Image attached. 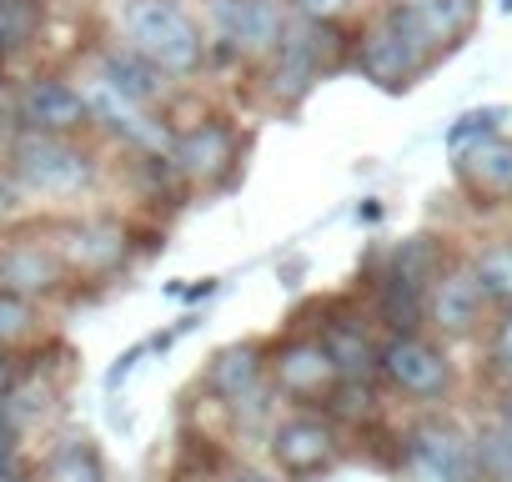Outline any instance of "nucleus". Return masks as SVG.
<instances>
[{"mask_svg":"<svg viewBox=\"0 0 512 482\" xmlns=\"http://www.w3.org/2000/svg\"><path fill=\"white\" fill-rule=\"evenodd\" d=\"M121 21H126V41L146 61H156L166 76H191L206 56L196 21L176 6V0H131Z\"/></svg>","mask_w":512,"mask_h":482,"instance_id":"1","label":"nucleus"},{"mask_svg":"<svg viewBox=\"0 0 512 482\" xmlns=\"http://www.w3.org/2000/svg\"><path fill=\"white\" fill-rule=\"evenodd\" d=\"M272 457H277L282 472L312 477V472H322V467L337 462V432L322 417H307V412L302 417H287V422L272 427Z\"/></svg>","mask_w":512,"mask_h":482,"instance_id":"9","label":"nucleus"},{"mask_svg":"<svg viewBox=\"0 0 512 482\" xmlns=\"http://www.w3.org/2000/svg\"><path fill=\"white\" fill-rule=\"evenodd\" d=\"M487 302H512V247L507 241H497V247H487L477 262H472Z\"/></svg>","mask_w":512,"mask_h":482,"instance_id":"24","label":"nucleus"},{"mask_svg":"<svg viewBox=\"0 0 512 482\" xmlns=\"http://www.w3.org/2000/svg\"><path fill=\"white\" fill-rule=\"evenodd\" d=\"M472 447H477V477L482 482H512V437L502 432V422L487 427Z\"/></svg>","mask_w":512,"mask_h":482,"instance_id":"25","label":"nucleus"},{"mask_svg":"<svg viewBox=\"0 0 512 482\" xmlns=\"http://www.w3.org/2000/svg\"><path fill=\"white\" fill-rule=\"evenodd\" d=\"M31 327H36L31 297H16V292H0V347H11V342L31 337Z\"/></svg>","mask_w":512,"mask_h":482,"instance_id":"27","label":"nucleus"},{"mask_svg":"<svg viewBox=\"0 0 512 482\" xmlns=\"http://www.w3.org/2000/svg\"><path fill=\"white\" fill-rule=\"evenodd\" d=\"M502 116H507L502 106H477V111H462V116H457V121L447 126V151L457 156L462 146H472V141H482V136H492Z\"/></svg>","mask_w":512,"mask_h":482,"instance_id":"26","label":"nucleus"},{"mask_svg":"<svg viewBox=\"0 0 512 482\" xmlns=\"http://www.w3.org/2000/svg\"><path fill=\"white\" fill-rule=\"evenodd\" d=\"M66 277V262L56 247L46 241H11L0 247V292H16V297H46L56 292V282Z\"/></svg>","mask_w":512,"mask_h":482,"instance_id":"13","label":"nucleus"},{"mask_svg":"<svg viewBox=\"0 0 512 482\" xmlns=\"http://www.w3.org/2000/svg\"><path fill=\"white\" fill-rule=\"evenodd\" d=\"M327 352H332V362H337V372H342V382H367L372 372H377V347L362 337V327H347V322H337V327H327Z\"/></svg>","mask_w":512,"mask_h":482,"instance_id":"19","label":"nucleus"},{"mask_svg":"<svg viewBox=\"0 0 512 482\" xmlns=\"http://www.w3.org/2000/svg\"><path fill=\"white\" fill-rule=\"evenodd\" d=\"M146 352H151V342H141V347H131L126 357H116V367L106 372V397H116V392H121V382H126L131 372H136V362H141Z\"/></svg>","mask_w":512,"mask_h":482,"instance_id":"28","label":"nucleus"},{"mask_svg":"<svg viewBox=\"0 0 512 482\" xmlns=\"http://www.w3.org/2000/svg\"><path fill=\"white\" fill-rule=\"evenodd\" d=\"M492 357H497V367L512 377V312L502 317V327H497V342H492Z\"/></svg>","mask_w":512,"mask_h":482,"instance_id":"30","label":"nucleus"},{"mask_svg":"<svg viewBox=\"0 0 512 482\" xmlns=\"http://www.w3.org/2000/svg\"><path fill=\"white\" fill-rule=\"evenodd\" d=\"M41 482H106V462L86 437H76V442H66L46 457Z\"/></svg>","mask_w":512,"mask_h":482,"instance_id":"20","label":"nucleus"},{"mask_svg":"<svg viewBox=\"0 0 512 482\" xmlns=\"http://www.w3.org/2000/svg\"><path fill=\"white\" fill-rule=\"evenodd\" d=\"M502 432H507V437H512V402H507V407H502Z\"/></svg>","mask_w":512,"mask_h":482,"instance_id":"32","label":"nucleus"},{"mask_svg":"<svg viewBox=\"0 0 512 482\" xmlns=\"http://www.w3.org/2000/svg\"><path fill=\"white\" fill-rule=\"evenodd\" d=\"M442 272V252L432 236H407L392 247V262H387V277L397 282H412V287H432V277Z\"/></svg>","mask_w":512,"mask_h":482,"instance_id":"21","label":"nucleus"},{"mask_svg":"<svg viewBox=\"0 0 512 482\" xmlns=\"http://www.w3.org/2000/svg\"><path fill=\"white\" fill-rule=\"evenodd\" d=\"M101 76H106L121 96H131V101H141V106H151V101L161 96V86H166V81H161L166 71H161L156 61H146L136 46L106 51V56H101Z\"/></svg>","mask_w":512,"mask_h":482,"instance_id":"18","label":"nucleus"},{"mask_svg":"<svg viewBox=\"0 0 512 482\" xmlns=\"http://www.w3.org/2000/svg\"><path fill=\"white\" fill-rule=\"evenodd\" d=\"M357 66H362V76L372 81V86H382V91H402L427 61L417 56V46L397 31V21L392 16H382L367 36H362V51H357Z\"/></svg>","mask_w":512,"mask_h":482,"instance_id":"8","label":"nucleus"},{"mask_svg":"<svg viewBox=\"0 0 512 482\" xmlns=\"http://www.w3.org/2000/svg\"><path fill=\"white\" fill-rule=\"evenodd\" d=\"M36 26H41V0H0V61L31 46Z\"/></svg>","mask_w":512,"mask_h":482,"instance_id":"23","label":"nucleus"},{"mask_svg":"<svg viewBox=\"0 0 512 482\" xmlns=\"http://www.w3.org/2000/svg\"><path fill=\"white\" fill-rule=\"evenodd\" d=\"M256 382H262V347H251V342H236V347L216 352L211 367H206V387L221 402H246Z\"/></svg>","mask_w":512,"mask_h":482,"instance_id":"17","label":"nucleus"},{"mask_svg":"<svg viewBox=\"0 0 512 482\" xmlns=\"http://www.w3.org/2000/svg\"><path fill=\"white\" fill-rule=\"evenodd\" d=\"M81 96H86V111H91V121H101L106 131H116L121 141H131V146H141V151H171V131L141 106V101H131V96H121L106 76H91V81H81Z\"/></svg>","mask_w":512,"mask_h":482,"instance_id":"5","label":"nucleus"},{"mask_svg":"<svg viewBox=\"0 0 512 482\" xmlns=\"http://www.w3.org/2000/svg\"><path fill=\"white\" fill-rule=\"evenodd\" d=\"M56 252L66 262V272H81V277H106L111 267H121L126 257V231L116 221H76L61 231Z\"/></svg>","mask_w":512,"mask_h":482,"instance_id":"12","label":"nucleus"},{"mask_svg":"<svg viewBox=\"0 0 512 482\" xmlns=\"http://www.w3.org/2000/svg\"><path fill=\"white\" fill-rule=\"evenodd\" d=\"M241 482H262V477H241Z\"/></svg>","mask_w":512,"mask_h":482,"instance_id":"34","label":"nucleus"},{"mask_svg":"<svg viewBox=\"0 0 512 482\" xmlns=\"http://www.w3.org/2000/svg\"><path fill=\"white\" fill-rule=\"evenodd\" d=\"M21 121H26V131L66 136V131H76L81 121H91V111H86L81 86H66V81L41 76V81H31V86L21 91Z\"/></svg>","mask_w":512,"mask_h":482,"instance_id":"14","label":"nucleus"},{"mask_svg":"<svg viewBox=\"0 0 512 482\" xmlns=\"http://www.w3.org/2000/svg\"><path fill=\"white\" fill-rule=\"evenodd\" d=\"M482 307H487V292H482V282H477L472 267L437 272L432 287H427V317H432V327H442L452 337L472 332L477 317H482Z\"/></svg>","mask_w":512,"mask_h":482,"instance_id":"11","label":"nucleus"},{"mask_svg":"<svg viewBox=\"0 0 512 482\" xmlns=\"http://www.w3.org/2000/svg\"><path fill=\"white\" fill-rule=\"evenodd\" d=\"M11 171L26 191H41V196H66V191H81L91 181V156L81 146H71L66 136H51V131H26L11 151Z\"/></svg>","mask_w":512,"mask_h":482,"instance_id":"2","label":"nucleus"},{"mask_svg":"<svg viewBox=\"0 0 512 482\" xmlns=\"http://www.w3.org/2000/svg\"><path fill=\"white\" fill-rule=\"evenodd\" d=\"M347 6H352V0H297V11H302L307 21H337Z\"/></svg>","mask_w":512,"mask_h":482,"instance_id":"29","label":"nucleus"},{"mask_svg":"<svg viewBox=\"0 0 512 482\" xmlns=\"http://www.w3.org/2000/svg\"><path fill=\"white\" fill-rule=\"evenodd\" d=\"M272 382L282 397L292 402H312V397H327L342 387V372L327 352V342H292L282 347V357L272 362Z\"/></svg>","mask_w":512,"mask_h":482,"instance_id":"10","label":"nucleus"},{"mask_svg":"<svg viewBox=\"0 0 512 482\" xmlns=\"http://www.w3.org/2000/svg\"><path fill=\"white\" fill-rule=\"evenodd\" d=\"M377 307H382V322H387V327H397V332H412V327L422 322V312H427V287H412V282H397V277H387V282H382V297H377Z\"/></svg>","mask_w":512,"mask_h":482,"instance_id":"22","label":"nucleus"},{"mask_svg":"<svg viewBox=\"0 0 512 482\" xmlns=\"http://www.w3.org/2000/svg\"><path fill=\"white\" fill-rule=\"evenodd\" d=\"M457 176H462L477 196H507V191H512V141L492 131V136L462 146V151H457Z\"/></svg>","mask_w":512,"mask_h":482,"instance_id":"16","label":"nucleus"},{"mask_svg":"<svg viewBox=\"0 0 512 482\" xmlns=\"http://www.w3.org/2000/svg\"><path fill=\"white\" fill-rule=\"evenodd\" d=\"M211 21H216V36L246 56L277 51V41L287 31L277 0H211Z\"/></svg>","mask_w":512,"mask_h":482,"instance_id":"7","label":"nucleus"},{"mask_svg":"<svg viewBox=\"0 0 512 482\" xmlns=\"http://www.w3.org/2000/svg\"><path fill=\"white\" fill-rule=\"evenodd\" d=\"M377 372L397 387V392H407V397H442L447 392V382H452V367H447V357L427 342V337H417V332H397L382 352H377Z\"/></svg>","mask_w":512,"mask_h":482,"instance_id":"4","label":"nucleus"},{"mask_svg":"<svg viewBox=\"0 0 512 482\" xmlns=\"http://www.w3.org/2000/svg\"><path fill=\"white\" fill-rule=\"evenodd\" d=\"M11 387H16V362H11V352L0 347V402L11 397Z\"/></svg>","mask_w":512,"mask_h":482,"instance_id":"31","label":"nucleus"},{"mask_svg":"<svg viewBox=\"0 0 512 482\" xmlns=\"http://www.w3.org/2000/svg\"><path fill=\"white\" fill-rule=\"evenodd\" d=\"M226 482H241V477H226Z\"/></svg>","mask_w":512,"mask_h":482,"instance_id":"35","label":"nucleus"},{"mask_svg":"<svg viewBox=\"0 0 512 482\" xmlns=\"http://www.w3.org/2000/svg\"><path fill=\"white\" fill-rule=\"evenodd\" d=\"M171 156H176V166L191 181H216L236 161V136L221 121H201L196 131H186L181 141H171Z\"/></svg>","mask_w":512,"mask_h":482,"instance_id":"15","label":"nucleus"},{"mask_svg":"<svg viewBox=\"0 0 512 482\" xmlns=\"http://www.w3.org/2000/svg\"><path fill=\"white\" fill-rule=\"evenodd\" d=\"M397 21V31L417 46V56L427 61L432 51L442 46H457L472 21H477V0H407V6H392L387 11Z\"/></svg>","mask_w":512,"mask_h":482,"instance_id":"6","label":"nucleus"},{"mask_svg":"<svg viewBox=\"0 0 512 482\" xmlns=\"http://www.w3.org/2000/svg\"><path fill=\"white\" fill-rule=\"evenodd\" d=\"M502 11H512V0H502Z\"/></svg>","mask_w":512,"mask_h":482,"instance_id":"33","label":"nucleus"},{"mask_svg":"<svg viewBox=\"0 0 512 482\" xmlns=\"http://www.w3.org/2000/svg\"><path fill=\"white\" fill-rule=\"evenodd\" d=\"M402 467L412 482H477V447L462 427L432 417L407 432Z\"/></svg>","mask_w":512,"mask_h":482,"instance_id":"3","label":"nucleus"}]
</instances>
